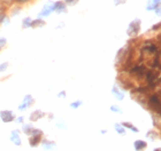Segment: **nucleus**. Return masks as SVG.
Wrapping results in <instances>:
<instances>
[{
    "label": "nucleus",
    "mask_w": 161,
    "mask_h": 151,
    "mask_svg": "<svg viewBox=\"0 0 161 151\" xmlns=\"http://www.w3.org/2000/svg\"><path fill=\"white\" fill-rule=\"evenodd\" d=\"M0 3L6 7V8H8V7L13 6L15 3H14V0H0Z\"/></svg>",
    "instance_id": "21"
},
{
    "label": "nucleus",
    "mask_w": 161,
    "mask_h": 151,
    "mask_svg": "<svg viewBox=\"0 0 161 151\" xmlns=\"http://www.w3.org/2000/svg\"><path fill=\"white\" fill-rule=\"evenodd\" d=\"M68 7H73V6H76L78 3V0H62Z\"/></svg>",
    "instance_id": "22"
},
{
    "label": "nucleus",
    "mask_w": 161,
    "mask_h": 151,
    "mask_svg": "<svg viewBox=\"0 0 161 151\" xmlns=\"http://www.w3.org/2000/svg\"><path fill=\"white\" fill-rule=\"evenodd\" d=\"M122 125H123L124 128H129V129H131L132 132H136V133H138V132H139V129H138L137 127H135V126L131 124V123H123Z\"/></svg>",
    "instance_id": "18"
},
{
    "label": "nucleus",
    "mask_w": 161,
    "mask_h": 151,
    "mask_svg": "<svg viewBox=\"0 0 161 151\" xmlns=\"http://www.w3.org/2000/svg\"><path fill=\"white\" fill-rule=\"evenodd\" d=\"M154 151H160V149H159V148H157V149H155Z\"/></svg>",
    "instance_id": "32"
},
{
    "label": "nucleus",
    "mask_w": 161,
    "mask_h": 151,
    "mask_svg": "<svg viewBox=\"0 0 161 151\" xmlns=\"http://www.w3.org/2000/svg\"><path fill=\"white\" fill-rule=\"evenodd\" d=\"M132 98L136 100L137 103L141 104V105L147 107V98L145 96V94H143V93H136V98H135V96H132Z\"/></svg>",
    "instance_id": "8"
},
{
    "label": "nucleus",
    "mask_w": 161,
    "mask_h": 151,
    "mask_svg": "<svg viewBox=\"0 0 161 151\" xmlns=\"http://www.w3.org/2000/svg\"><path fill=\"white\" fill-rule=\"evenodd\" d=\"M7 20H9V18L7 16L6 10H5V12H0V24H3V22H8Z\"/></svg>",
    "instance_id": "20"
},
{
    "label": "nucleus",
    "mask_w": 161,
    "mask_h": 151,
    "mask_svg": "<svg viewBox=\"0 0 161 151\" xmlns=\"http://www.w3.org/2000/svg\"><path fill=\"white\" fill-rule=\"evenodd\" d=\"M10 140H12V142H13L14 144H16V145L21 144L20 135H19V133H17L16 131H13L12 133H10Z\"/></svg>",
    "instance_id": "12"
},
{
    "label": "nucleus",
    "mask_w": 161,
    "mask_h": 151,
    "mask_svg": "<svg viewBox=\"0 0 161 151\" xmlns=\"http://www.w3.org/2000/svg\"><path fill=\"white\" fill-rule=\"evenodd\" d=\"M147 138L151 140V141H154V140H158L159 138V134L155 131H151L147 133Z\"/></svg>",
    "instance_id": "17"
},
{
    "label": "nucleus",
    "mask_w": 161,
    "mask_h": 151,
    "mask_svg": "<svg viewBox=\"0 0 161 151\" xmlns=\"http://www.w3.org/2000/svg\"><path fill=\"white\" fill-rule=\"evenodd\" d=\"M125 3H127V0H114L115 6H121V5H124Z\"/></svg>",
    "instance_id": "28"
},
{
    "label": "nucleus",
    "mask_w": 161,
    "mask_h": 151,
    "mask_svg": "<svg viewBox=\"0 0 161 151\" xmlns=\"http://www.w3.org/2000/svg\"><path fill=\"white\" fill-rule=\"evenodd\" d=\"M0 118L3 123H10L15 119V116H14L13 111L10 110H3L0 111Z\"/></svg>",
    "instance_id": "5"
},
{
    "label": "nucleus",
    "mask_w": 161,
    "mask_h": 151,
    "mask_svg": "<svg viewBox=\"0 0 161 151\" xmlns=\"http://www.w3.org/2000/svg\"><path fill=\"white\" fill-rule=\"evenodd\" d=\"M7 44V40H6V38H3V37H0V50L3 49L5 46H6Z\"/></svg>",
    "instance_id": "27"
},
{
    "label": "nucleus",
    "mask_w": 161,
    "mask_h": 151,
    "mask_svg": "<svg viewBox=\"0 0 161 151\" xmlns=\"http://www.w3.org/2000/svg\"><path fill=\"white\" fill-rule=\"evenodd\" d=\"M134 145H135V149L137 151H142V150H144V149H146L147 143L145 141H142V140H137V141L134 143Z\"/></svg>",
    "instance_id": "13"
},
{
    "label": "nucleus",
    "mask_w": 161,
    "mask_h": 151,
    "mask_svg": "<svg viewBox=\"0 0 161 151\" xmlns=\"http://www.w3.org/2000/svg\"><path fill=\"white\" fill-rule=\"evenodd\" d=\"M159 28H160V23H157V24H155V27H154V25L152 27V31H154V30H159Z\"/></svg>",
    "instance_id": "29"
},
{
    "label": "nucleus",
    "mask_w": 161,
    "mask_h": 151,
    "mask_svg": "<svg viewBox=\"0 0 161 151\" xmlns=\"http://www.w3.org/2000/svg\"><path fill=\"white\" fill-rule=\"evenodd\" d=\"M111 111H113V112H118V113H122V110H121V108L118 107V105H112V107H111Z\"/></svg>",
    "instance_id": "26"
},
{
    "label": "nucleus",
    "mask_w": 161,
    "mask_h": 151,
    "mask_svg": "<svg viewBox=\"0 0 161 151\" xmlns=\"http://www.w3.org/2000/svg\"><path fill=\"white\" fill-rule=\"evenodd\" d=\"M8 67H9V63H8V62H3V63L0 65V72H3L5 70H7Z\"/></svg>",
    "instance_id": "25"
},
{
    "label": "nucleus",
    "mask_w": 161,
    "mask_h": 151,
    "mask_svg": "<svg viewBox=\"0 0 161 151\" xmlns=\"http://www.w3.org/2000/svg\"><path fill=\"white\" fill-rule=\"evenodd\" d=\"M42 136H43V132H42V133H38V134L31 135L30 138H29V142H30L31 147H35V145H37L38 143L42 141Z\"/></svg>",
    "instance_id": "9"
},
{
    "label": "nucleus",
    "mask_w": 161,
    "mask_h": 151,
    "mask_svg": "<svg viewBox=\"0 0 161 151\" xmlns=\"http://www.w3.org/2000/svg\"><path fill=\"white\" fill-rule=\"evenodd\" d=\"M112 92H113V95H114L115 98H118L119 101L123 100L124 94H123V93H121V91L118 88V86H116V85H115L114 87H113V89H112Z\"/></svg>",
    "instance_id": "14"
},
{
    "label": "nucleus",
    "mask_w": 161,
    "mask_h": 151,
    "mask_svg": "<svg viewBox=\"0 0 161 151\" xmlns=\"http://www.w3.org/2000/svg\"><path fill=\"white\" fill-rule=\"evenodd\" d=\"M31 0H14V3L19 5V6H24V5H27V3H30Z\"/></svg>",
    "instance_id": "23"
},
{
    "label": "nucleus",
    "mask_w": 161,
    "mask_h": 151,
    "mask_svg": "<svg viewBox=\"0 0 161 151\" xmlns=\"http://www.w3.org/2000/svg\"><path fill=\"white\" fill-rule=\"evenodd\" d=\"M141 31V20L139 18H135L127 29V34L130 38H135L137 37L138 33Z\"/></svg>",
    "instance_id": "1"
},
{
    "label": "nucleus",
    "mask_w": 161,
    "mask_h": 151,
    "mask_svg": "<svg viewBox=\"0 0 161 151\" xmlns=\"http://www.w3.org/2000/svg\"><path fill=\"white\" fill-rule=\"evenodd\" d=\"M45 117V113H44L43 111H40V110H36L34 111L32 113L30 114V120L31 121H38L40 120L42 118Z\"/></svg>",
    "instance_id": "10"
},
{
    "label": "nucleus",
    "mask_w": 161,
    "mask_h": 151,
    "mask_svg": "<svg viewBox=\"0 0 161 151\" xmlns=\"http://www.w3.org/2000/svg\"><path fill=\"white\" fill-rule=\"evenodd\" d=\"M114 127L119 134H125V128L123 127V125L122 124H115Z\"/></svg>",
    "instance_id": "19"
},
{
    "label": "nucleus",
    "mask_w": 161,
    "mask_h": 151,
    "mask_svg": "<svg viewBox=\"0 0 161 151\" xmlns=\"http://www.w3.org/2000/svg\"><path fill=\"white\" fill-rule=\"evenodd\" d=\"M160 6V0H150L147 3L146 9L147 10H155V8H158Z\"/></svg>",
    "instance_id": "11"
},
{
    "label": "nucleus",
    "mask_w": 161,
    "mask_h": 151,
    "mask_svg": "<svg viewBox=\"0 0 161 151\" xmlns=\"http://www.w3.org/2000/svg\"><path fill=\"white\" fill-rule=\"evenodd\" d=\"M153 125H154V127L157 128V129H160V113H155L154 116H153Z\"/></svg>",
    "instance_id": "15"
},
{
    "label": "nucleus",
    "mask_w": 161,
    "mask_h": 151,
    "mask_svg": "<svg viewBox=\"0 0 161 151\" xmlns=\"http://www.w3.org/2000/svg\"><path fill=\"white\" fill-rule=\"evenodd\" d=\"M147 107H151L152 110L154 111L155 113H160V98H159V94L151 95L147 98Z\"/></svg>",
    "instance_id": "2"
},
{
    "label": "nucleus",
    "mask_w": 161,
    "mask_h": 151,
    "mask_svg": "<svg viewBox=\"0 0 161 151\" xmlns=\"http://www.w3.org/2000/svg\"><path fill=\"white\" fill-rule=\"evenodd\" d=\"M16 121L19 123V124H22V123H23V117H17Z\"/></svg>",
    "instance_id": "31"
},
{
    "label": "nucleus",
    "mask_w": 161,
    "mask_h": 151,
    "mask_svg": "<svg viewBox=\"0 0 161 151\" xmlns=\"http://www.w3.org/2000/svg\"><path fill=\"white\" fill-rule=\"evenodd\" d=\"M31 21H32L31 17H25V18H23V20H22V28H23V29H28V28H30Z\"/></svg>",
    "instance_id": "16"
},
{
    "label": "nucleus",
    "mask_w": 161,
    "mask_h": 151,
    "mask_svg": "<svg viewBox=\"0 0 161 151\" xmlns=\"http://www.w3.org/2000/svg\"><path fill=\"white\" fill-rule=\"evenodd\" d=\"M35 102V100H34V98L31 96V95H27L25 98H24V100H23V102L20 104V107H19V110H24V109H28V108L30 107L31 104L34 103Z\"/></svg>",
    "instance_id": "6"
},
{
    "label": "nucleus",
    "mask_w": 161,
    "mask_h": 151,
    "mask_svg": "<svg viewBox=\"0 0 161 151\" xmlns=\"http://www.w3.org/2000/svg\"><path fill=\"white\" fill-rule=\"evenodd\" d=\"M46 25V21L44 20V18H36V20H32L31 21V25L30 28L31 29H40V28H43Z\"/></svg>",
    "instance_id": "7"
},
{
    "label": "nucleus",
    "mask_w": 161,
    "mask_h": 151,
    "mask_svg": "<svg viewBox=\"0 0 161 151\" xmlns=\"http://www.w3.org/2000/svg\"><path fill=\"white\" fill-rule=\"evenodd\" d=\"M82 104H83L82 101H75V102L70 103V108H73V109H77V108H80V105H82Z\"/></svg>",
    "instance_id": "24"
},
{
    "label": "nucleus",
    "mask_w": 161,
    "mask_h": 151,
    "mask_svg": "<svg viewBox=\"0 0 161 151\" xmlns=\"http://www.w3.org/2000/svg\"><path fill=\"white\" fill-rule=\"evenodd\" d=\"M67 9H68V6L62 1V0L53 3V13H57V14L67 13Z\"/></svg>",
    "instance_id": "3"
},
{
    "label": "nucleus",
    "mask_w": 161,
    "mask_h": 151,
    "mask_svg": "<svg viewBox=\"0 0 161 151\" xmlns=\"http://www.w3.org/2000/svg\"><path fill=\"white\" fill-rule=\"evenodd\" d=\"M59 98H66V92L64 91H62V92H60V94L58 95Z\"/></svg>",
    "instance_id": "30"
},
{
    "label": "nucleus",
    "mask_w": 161,
    "mask_h": 151,
    "mask_svg": "<svg viewBox=\"0 0 161 151\" xmlns=\"http://www.w3.org/2000/svg\"><path fill=\"white\" fill-rule=\"evenodd\" d=\"M53 13V1H48V3L43 7L42 12L39 13V17L40 18H45V17L50 16L51 14Z\"/></svg>",
    "instance_id": "4"
}]
</instances>
